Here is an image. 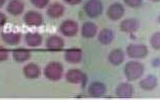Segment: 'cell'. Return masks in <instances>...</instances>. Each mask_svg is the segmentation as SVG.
<instances>
[{
    "mask_svg": "<svg viewBox=\"0 0 160 100\" xmlns=\"http://www.w3.org/2000/svg\"><path fill=\"white\" fill-rule=\"evenodd\" d=\"M64 1L69 5H77L82 1V0H64Z\"/></svg>",
    "mask_w": 160,
    "mask_h": 100,
    "instance_id": "f1b7e54d",
    "label": "cell"
},
{
    "mask_svg": "<svg viewBox=\"0 0 160 100\" xmlns=\"http://www.w3.org/2000/svg\"><path fill=\"white\" fill-rule=\"evenodd\" d=\"M114 38V32L110 28H103L98 34V41L102 45H109Z\"/></svg>",
    "mask_w": 160,
    "mask_h": 100,
    "instance_id": "44dd1931",
    "label": "cell"
},
{
    "mask_svg": "<svg viewBox=\"0 0 160 100\" xmlns=\"http://www.w3.org/2000/svg\"><path fill=\"white\" fill-rule=\"evenodd\" d=\"M6 22V16L4 13L0 12V26H3Z\"/></svg>",
    "mask_w": 160,
    "mask_h": 100,
    "instance_id": "83f0119b",
    "label": "cell"
},
{
    "mask_svg": "<svg viewBox=\"0 0 160 100\" xmlns=\"http://www.w3.org/2000/svg\"><path fill=\"white\" fill-rule=\"evenodd\" d=\"M4 3H5V0H0V8L4 5Z\"/></svg>",
    "mask_w": 160,
    "mask_h": 100,
    "instance_id": "f546056e",
    "label": "cell"
},
{
    "mask_svg": "<svg viewBox=\"0 0 160 100\" xmlns=\"http://www.w3.org/2000/svg\"><path fill=\"white\" fill-rule=\"evenodd\" d=\"M24 20L26 24L29 26H39L43 24V16L41 13L37 12V11L31 10L25 14Z\"/></svg>",
    "mask_w": 160,
    "mask_h": 100,
    "instance_id": "ba28073f",
    "label": "cell"
},
{
    "mask_svg": "<svg viewBox=\"0 0 160 100\" xmlns=\"http://www.w3.org/2000/svg\"><path fill=\"white\" fill-rule=\"evenodd\" d=\"M124 14V7L122 4L118 2L112 3L109 5L107 9V16L111 19V20H118Z\"/></svg>",
    "mask_w": 160,
    "mask_h": 100,
    "instance_id": "52a82bcc",
    "label": "cell"
},
{
    "mask_svg": "<svg viewBox=\"0 0 160 100\" xmlns=\"http://www.w3.org/2000/svg\"><path fill=\"white\" fill-rule=\"evenodd\" d=\"M43 37L37 33H29L26 36V43L29 47H39L42 44Z\"/></svg>",
    "mask_w": 160,
    "mask_h": 100,
    "instance_id": "603a6c76",
    "label": "cell"
},
{
    "mask_svg": "<svg viewBox=\"0 0 160 100\" xmlns=\"http://www.w3.org/2000/svg\"><path fill=\"white\" fill-rule=\"evenodd\" d=\"M144 70H145V68H144L142 63L137 62V61H130L124 67V74H126L128 80L132 81V80H137L140 77H142L144 74Z\"/></svg>",
    "mask_w": 160,
    "mask_h": 100,
    "instance_id": "6da1fadb",
    "label": "cell"
},
{
    "mask_svg": "<svg viewBox=\"0 0 160 100\" xmlns=\"http://www.w3.org/2000/svg\"><path fill=\"white\" fill-rule=\"evenodd\" d=\"M106 92V86L102 82H92L88 87V93L92 97H101Z\"/></svg>",
    "mask_w": 160,
    "mask_h": 100,
    "instance_id": "8fae6325",
    "label": "cell"
},
{
    "mask_svg": "<svg viewBox=\"0 0 160 100\" xmlns=\"http://www.w3.org/2000/svg\"><path fill=\"white\" fill-rule=\"evenodd\" d=\"M127 54L130 58L132 59H142L145 58L148 54V49L146 46L140 45V44H132L128 46Z\"/></svg>",
    "mask_w": 160,
    "mask_h": 100,
    "instance_id": "277c9868",
    "label": "cell"
},
{
    "mask_svg": "<svg viewBox=\"0 0 160 100\" xmlns=\"http://www.w3.org/2000/svg\"><path fill=\"white\" fill-rule=\"evenodd\" d=\"M158 21L160 22V15H159V17H158Z\"/></svg>",
    "mask_w": 160,
    "mask_h": 100,
    "instance_id": "1f68e13d",
    "label": "cell"
},
{
    "mask_svg": "<svg viewBox=\"0 0 160 100\" xmlns=\"http://www.w3.org/2000/svg\"><path fill=\"white\" fill-rule=\"evenodd\" d=\"M126 4L132 8H137V7H140L142 5L143 0H124Z\"/></svg>",
    "mask_w": 160,
    "mask_h": 100,
    "instance_id": "484cf974",
    "label": "cell"
},
{
    "mask_svg": "<svg viewBox=\"0 0 160 100\" xmlns=\"http://www.w3.org/2000/svg\"><path fill=\"white\" fill-rule=\"evenodd\" d=\"M115 94L119 98H131L134 94V87L130 83H120L116 87Z\"/></svg>",
    "mask_w": 160,
    "mask_h": 100,
    "instance_id": "30bf717a",
    "label": "cell"
},
{
    "mask_svg": "<svg viewBox=\"0 0 160 100\" xmlns=\"http://www.w3.org/2000/svg\"><path fill=\"white\" fill-rule=\"evenodd\" d=\"M12 57L18 63H24L31 58V52L24 48L15 49L12 52Z\"/></svg>",
    "mask_w": 160,
    "mask_h": 100,
    "instance_id": "ffe728a7",
    "label": "cell"
},
{
    "mask_svg": "<svg viewBox=\"0 0 160 100\" xmlns=\"http://www.w3.org/2000/svg\"><path fill=\"white\" fill-rule=\"evenodd\" d=\"M46 47H47L49 51H53V52L60 51L64 47V41L63 38L58 36H51L47 40Z\"/></svg>",
    "mask_w": 160,
    "mask_h": 100,
    "instance_id": "7c38bea8",
    "label": "cell"
},
{
    "mask_svg": "<svg viewBox=\"0 0 160 100\" xmlns=\"http://www.w3.org/2000/svg\"><path fill=\"white\" fill-rule=\"evenodd\" d=\"M25 5L21 0H11L7 5V11L11 15H19L22 14V12L24 11Z\"/></svg>",
    "mask_w": 160,
    "mask_h": 100,
    "instance_id": "e0dca14e",
    "label": "cell"
},
{
    "mask_svg": "<svg viewBox=\"0 0 160 100\" xmlns=\"http://www.w3.org/2000/svg\"><path fill=\"white\" fill-rule=\"evenodd\" d=\"M66 81L72 84H85L87 77L79 69H71L66 73Z\"/></svg>",
    "mask_w": 160,
    "mask_h": 100,
    "instance_id": "5b68a950",
    "label": "cell"
},
{
    "mask_svg": "<svg viewBox=\"0 0 160 100\" xmlns=\"http://www.w3.org/2000/svg\"><path fill=\"white\" fill-rule=\"evenodd\" d=\"M60 32L65 37H73L78 33V30H79V25L75 21L72 20V19H68V20H64L60 25Z\"/></svg>",
    "mask_w": 160,
    "mask_h": 100,
    "instance_id": "8992f818",
    "label": "cell"
},
{
    "mask_svg": "<svg viewBox=\"0 0 160 100\" xmlns=\"http://www.w3.org/2000/svg\"><path fill=\"white\" fill-rule=\"evenodd\" d=\"M150 1H152V2H159L160 0H150Z\"/></svg>",
    "mask_w": 160,
    "mask_h": 100,
    "instance_id": "4dcf8cb0",
    "label": "cell"
},
{
    "mask_svg": "<svg viewBox=\"0 0 160 100\" xmlns=\"http://www.w3.org/2000/svg\"><path fill=\"white\" fill-rule=\"evenodd\" d=\"M1 37L6 44H8L10 46H14L18 45L21 41L22 34L17 32H3L1 33Z\"/></svg>",
    "mask_w": 160,
    "mask_h": 100,
    "instance_id": "5bb4252c",
    "label": "cell"
},
{
    "mask_svg": "<svg viewBox=\"0 0 160 100\" xmlns=\"http://www.w3.org/2000/svg\"><path fill=\"white\" fill-rule=\"evenodd\" d=\"M97 33V26L94 22L88 21L85 22L82 26V36L86 38H91L96 36Z\"/></svg>",
    "mask_w": 160,
    "mask_h": 100,
    "instance_id": "d6986e66",
    "label": "cell"
},
{
    "mask_svg": "<svg viewBox=\"0 0 160 100\" xmlns=\"http://www.w3.org/2000/svg\"><path fill=\"white\" fill-rule=\"evenodd\" d=\"M45 77L51 81H58L63 75V67L59 62L49 63L44 69Z\"/></svg>",
    "mask_w": 160,
    "mask_h": 100,
    "instance_id": "7a4b0ae2",
    "label": "cell"
},
{
    "mask_svg": "<svg viewBox=\"0 0 160 100\" xmlns=\"http://www.w3.org/2000/svg\"><path fill=\"white\" fill-rule=\"evenodd\" d=\"M82 57H83L82 50L78 49V48L69 49L64 54L65 61L68 63H71V64H78V63H80L81 61H82Z\"/></svg>",
    "mask_w": 160,
    "mask_h": 100,
    "instance_id": "9c48e42d",
    "label": "cell"
},
{
    "mask_svg": "<svg viewBox=\"0 0 160 100\" xmlns=\"http://www.w3.org/2000/svg\"><path fill=\"white\" fill-rule=\"evenodd\" d=\"M85 11L88 16L95 18L101 15L103 11V5L100 0H89L85 4Z\"/></svg>",
    "mask_w": 160,
    "mask_h": 100,
    "instance_id": "3957f363",
    "label": "cell"
},
{
    "mask_svg": "<svg viewBox=\"0 0 160 100\" xmlns=\"http://www.w3.org/2000/svg\"><path fill=\"white\" fill-rule=\"evenodd\" d=\"M31 1L37 8H44L47 6L50 0H31Z\"/></svg>",
    "mask_w": 160,
    "mask_h": 100,
    "instance_id": "d4e9b609",
    "label": "cell"
},
{
    "mask_svg": "<svg viewBox=\"0 0 160 100\" xmlns=\"http://www.w3.org/2000/svg\"><path fill=\"white\" fill-rule=\"evenodd\" d=\"M151 47L155 50H160V32L153 33L150 38Z\"/></svg>",
    "mask_w": 160,
    "mask_h": 100,
    "instance_id": "cb8c5ba5",
    "label": "cell"
},
{
    "mask_svg": "<svg viewBox=\"0 0 160 100\" xmlns=\"http://www.w3.org/2000/svg\"><path fill=\"white\" fill-rule=\"evenodd\" d=\"M24 74L28 79H37L40 76L41 71L36 64L30 63L24 67Z\"/></svg>",
    "mask_w": 160,
    "mask_h": 100,
    "instance_id": "9a60e30c",
    "label": "cell"
},
{
    "mask_svg": "<svg viewBox=\"0 0 160 100\" xmlns=\"http://www.w3.org/2000/svg\"><path fill=\"white\" fill-rule=\"evenodd\" d=\"M64 13V6L60 3H53L47 9V14L51 18H58L62 16Z\"/></svg>",
    "mask_w": 160,
    "mask_h": 100,
    "instance_id": "ac0fdd59",
    "label": "cell"
},
{
    "mask_svg": "<svg viewBox=\"0 0 160 100\" xmlns=\"http://www.w3.org/2000/svg\"><path fill=\"white\" fill-rule=\"evenodd\" d=\"M7 59H8V51L4 47L0 46V62L6 61Z\"/></svg>",
    "mask_w": 160,
    "mask_h": 100,
    "instance_id": "4316f807",
    "label": "cell"
},
{
    "mask_svg": "<svg viewBox=\"0 0 160 100\" xmlns=\"http://www.w3.org/2000/svg\"><path fill=\"white\" fill-rule=\"evenodd\" d=\"M157 84H158L157 78L153 75H149L140 82V86L144 90H153L157 86Z\"/></svg>",
    "mask_w": 160,
    "mask_h": 100,
    "instance_id": "7402d4cb",
    "label": "cell"
},
{
    "mask_svg": "<svg viewBox=\"0 0 160 100\" xmlns=\"http://www.w3.org/2000/svg\"><path fill=\"white\" fill-rule=\"evenodd\" d=\"M139 25H140L139 20H137L136 18H127L120 24L119 28L123 33H132L139 28Z\"/></svg>",
    "mask_w": 160,
    "mask_h": 100,
    "instance_id": "4fadbf2b",
    "label": "cell"
},
{
    "mask_svg": "<svg viewBox=\"0 0 160 100\" xmlns=\"http://www.w3.org/2000/svg\"><path fill=\"white\" fill-rule=\"evenodd\" d=\"M124 60V53L120 49H115L109 53L108 55V61L109 63L118 66V65L122 64Z\"/></svg>",
    "mask_w": 160,
    "mask_h": 100,
    "instance_id": "2e32d148",
    "label": "cell"
}]
</instances>
